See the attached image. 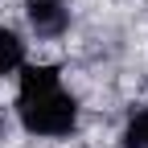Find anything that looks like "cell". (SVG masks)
Segmentation results:
<instances>
[{"mask_svg":"<svg viewBox=\"0 0 148 148\" xmlns=\"http://www.w3.org/2000/svg\"><path fill=\"white\" fill-rule=\"evenodd\" d=\"M16 115H21V127L33 136H70L78 123V103L62 86H53V90H37V95H21Z\"/></svg>","mask_w":148,"mask_h":148,"instance_id":"1","label":"cell"},{"mask_svg":"<svg viewBox=\"0 0 148 148\" xmlns=\"http://www.w3.org/2000/svg\"><path fill=\"white\" fill-rule=\"evenodd\" d=\"M25 12H29V25H33L37 37H62L66 25H70V12H66L62 0H29Z\"/></svg>","mask_w":148,"mask_h":148,"instance_id":"2","label":"cell"},{"mask_svg":"<svg viewBox=\"0 0 148 148\" xmlns=\"http://www.w3.org/2000/svg\"><path fill=\"white\" fill-rule=\"evenodd\" d=\"M58 86V70L53 66H25L21 70V95H37V90Z\"/></svg>","mask_w":148,"mask_h":148,"instance_id":"3","label":"cell"},{"mask_svg":"<svg viewBox=\"0 0 148 148\" xmlns=\"http://www.w3.org/2000/svg\"><path fill=\"white\" fill-rule=\"evenodd\" d=\"M25 62V41L12 29H0V74H8Z\"/></svg>","mask_w":148,"mask_h":148,"instance_id":"4","label":"cell"},{"mask_svg":"<svg viewBox=\"0 0 148 148\" xmlns=\"http://www.w3.org/2000/svg\"><path fill=\"white\" fill-rule=\"evenodd\" d=\"M123 148H148V107L127 119V127H123Z\"/></svg>","mask_w":148,"mask_h":148,"instance_id":"5","label":"cell"}]
</instances>
